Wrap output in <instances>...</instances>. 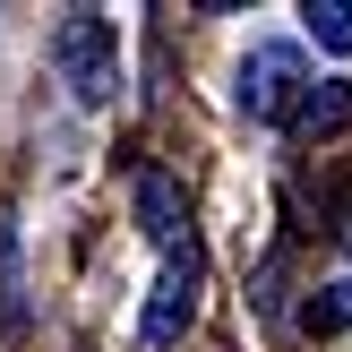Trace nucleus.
Returning <instances> with one entry per match:
<instances>
[{
	"instance_id": "obj_1",
	"label": "nucleus",
	"mask_w": 352,
	"mask_h": 352,
	"mask_svg": "<svg viewBox=\"0 0 352 352\" xmlns=\"http://www.w3.org/2000/svg\"><path fill=\"white\" fill-rule=\"evenodd\" d=\"M52 60H60V78L78 86V103H112L120 95V52H112V26H103L95 9H69L60 17Z\"/></svg>"
},
{
	"instance_id": "obj_2",
	"label": "nucleus",
	"mask_w": 352,
	"mask_h": 352,
	"mask_svg": "<svg viewBox=\"0 0 352 352\" xmlns=\"http://www.w3.org/2000/svg\"><path fill=\"white\" fill-rule=\"evenodd\" d=\"M309 95V60L292 43H258L250 60H241V112L250 120H292Z\"/></svg>"
},
{
	"instance_id": "obj_3",
	"label": "nucleus",
	"mask_w": 352,
	"mask_h": 352,
	"mask_svg": "<svg viewBox=\"0 0 352 352\" xmlns=\"http://www.w3.org/2000/svg\"><path fill=\"white\" fill-rule=\"evenodd\" d=\"M189 309H198V250L181 241V250L164 258V284H155V301H146V344L164 352V344L189 327Z\"/></svg>"
},
{
	"instance_id": "obj_4",
	"label": "nucleus",
	"mask_w": 352,
	"mask_h": 352,
	"mask_svg": "<svg viewBox=\"0 0 352 352\" xmlns=\"http://www.w3.org/2000/svg\"><path fill=\"white\" fill-rule=\"evenodd\" d=\"M138 223H146L155 241H172V250L189 241V232H181V223H189V215H181V189H172L164 172H138Z\"/></svg>"
},
{
	"instance_id": "obj_5",
	"label": "nucleus",
	"mask_w": 352,
	"mask_h": 352,
	"mask_svg": "<svg viewBox=\"0 0 352 352\" xmlns=\"http://www.w3.org/2000/svg\"><path fill=\"white\" fill-rule=\"evenodd\" d=\"M301 129H352V86H318L301 95Z\"/></svg>"
},
{
	"instance_id": "obj_6",
	"label": "nucleus",
	"mask_w": 352,
	"mask_h": 352,
	"mask_svg": "<svg viewBox=\"0 0 352 352\" xmlns=\"http://www.w3.org/2000/svg\"><path fill=\"white\" fill-rule=\"evenodd\" d=\"M301 17H309V34H318L327 52H352V0H309Z\"/></svg>"
},
{
	"instance_id": "obj_7",
	"label": "nucleus",
	"mask_w": 352,
	"mask_h": 352,
	"mask_svg": "<svg viewBox=\"0 0 352 352\" xmlns=\"http://www.w3.org/2000/svg\"><path fill=\"white\" fill-rule=\"evenodd\" d=\"M352 327V284H327V301H309V336H336Z\"/></svg>"
}]
</instances>
